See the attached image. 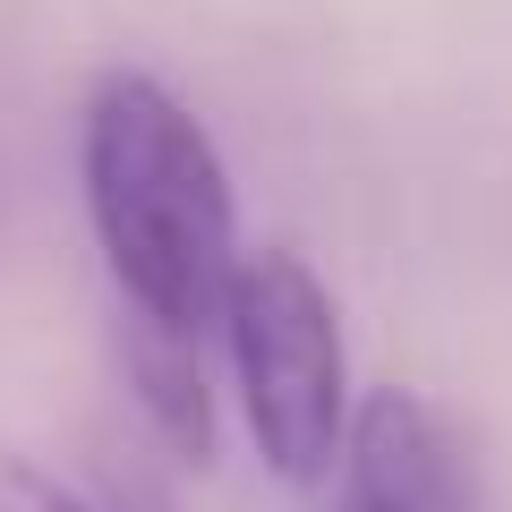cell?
Returning a JSON list of instances; mask_svg holds the SVG:
<instances>
[{"label": "cell", "mask_w": 512, "mask_h": 512, "mask_svg": "<svg viewBox=\"0 0 512 512\" xmlns=\"http://www.w3.org/2000/svg\"><path fill=\"white\" fill-rule=\"evenodd\" d=\"M77 180L128 333L214 342L239 265V197L205 120L146 69H111L77 120Z\"/></svg>", "instance_id": "cell-1"}, {"label": "cell", "mask_w": 512, "mask_h": 512, "mask_svg": "<svg viewBox=\"0 0 512 512\" xmlns=\"http://www.w3.org/2000/svg\"><path fill=\"white\" fill-rule=\"evenodd\" d=\"M214 333L231 350V393L256 461L282 487H325L350 427V350L325 274L299 248H239Z\"/></svg>", "instance_id": "cell-2"}, {"label": "cell", "mask_w": 512, "mask_h": 512, "mask_svg": "<svg viewBox=\"0 0 512 512\" xmlns=\"http://www.w3.org/2000/svg\"><path fill=\"white\" fill-rule=\"evenodd\" d=\"M333 478H342L333 512H470V461H461L453 427L402 384L350 393Z\"/></svg>", "instance_id": "cell-3"}, {"label": "cell", "mask_w": 512, "mask_h": 512, "mask_svg": "<svg viewBox=\"0 0 512 512\" xmlns=\"http://www.w3.org/2000/svg\"><path fill=\"white\" fill-rule=\"evenodd\" d=\"M0 512H94V504L69 487V478H52L43 461H26V453L0 444Z\"/></svg>", "instance_id": "cell-4"}]
</instances>
